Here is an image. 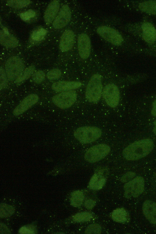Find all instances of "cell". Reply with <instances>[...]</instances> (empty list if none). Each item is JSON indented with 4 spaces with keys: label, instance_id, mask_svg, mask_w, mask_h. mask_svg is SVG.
I'll return each instance as SVG.
<instances>
[{
    "label": "cell",
    "instance_id": "32",
    "mask_svg": "<svg viewBox=\"0 0 156 234\" xmlns=\"http://www.w3.org/2000/svg\"><path fill=\"white\" fill-rule=\"evenodd\" d=\"M35 15V12L33 10L30 9L27 11L21 13L20 16L22 19L24 20H27L30 18L34 17Z\"/></svg>",
    "mask_w": 156,
    "mask_h": 234
},
{
    "label": "cell",
    "instance_id": "19",
    "mask_svg": "<svg viewBox=\"0 0 156 234\" xmlns=\"http://www.w3.org/2000/svg\"><path fill=\"white\" fill-rule=\"evenodd\" d=\"M102 170H99L94 173L89 183V187L93 190L101 189L106 182V179L103 175Z\"/></svg>",
    "mask_w": 156,
    "mask_h": 234
},
{
    "label": "cell",
    "instance_id": "10",
    "mask_svg": "<svg viewBox=\"0 0 156 234\" xmlns=\"http://www.w3.org/2000/svg\"><path fill=\"white\" fill-rule=\"evenodd\" d=\"M71 16V12L69 7L66 4L63 5L53 21V27L56 29L64 27L69 22Z\"/></svg>",
    "mask_w": 156,
    "mask_h": 234
},
{
    "label": "cell",
    "instance_id": "4",
    "mask_svg": "<svg viewBox=\"0 0 156 234\" xmlns=\"http://www.w3.org/2000/svg\"><path fill=\"white\" fill-rule=\"evenodd\" d=\"M5 69L8 79L13 81L16 80L24 70V65L19 57L12 56L6 61Z\"/></svg>",
    "mask_w": 156,
    "mask_h": 234
},
{
    "label": "cell",
    "instance_id": "9",
    "mask_svg": "<svg viewBox=\"0 0 156 234\" xmlns=\"http://www.w3.org/2000/svg\"><path fill=\"white\" fill-rule=\"evenodd\" d=\"M97 31L105 40L114 45H120L122 42L123 38L121 35L112 28L102 26L98 27Z\"/></svg>",
    "mask_w": 156,
    "mask_h": 234
},
{
    "label": "cell",
    "instance_id": "1",
    "mask_svg": "<svg viewBox=\"0 0 156 234\" xmlns=\"http://www.w3.org/2000/svg\"><path fill=\"white\" fill-rule=\"evenodd\" d=\"M154 146L153 141L149 139L136 141L124 149L123 156L127 160H136L148 154L153 149Z\"/></svg>",
    "mask_w": 156,
    "mask_h": 234
},
{
    "label": "cell",
    "instance_id": "13",
    "mask_svg": "<svg viewBox=\"0 0 156 234\" xmlns=\"http://www.w3.org/2000/svg\"><path fill=\"white\" fill-rule=\"evenodd\" d=\"M75 36L73 31L69 30L65 31L62 34L60 41L59 48L62 52H66L73 47Z\"/></svg>",
    "mask_w": 156,
    "mask_h": 234
},
{
    "label": "cell",
    "instance_id": "37",
    "mask_svg": "<svg viewBox=\"0 0 156 234\" xmlns=\"http://www.w3.org/2000/svg\"><path fill=\"white\" fill-rule=\"evenodd\" d=\"M154 127L153 129V131L154 133L156 135V120L154 122Z\"/></svg>",
    "mask_w": 156,
    "mask_h": 234
},
{
    "label": "cell",
    "instance_id": "36",
    "mask_svg": "<svg viewBox=\"0 0 156 234\" xmlns=\"http://www.w3.org/2000/svg\"><path fill=\"white\" fill-rule=\"evenodd\" d=\"M151 113L153 116L156 117V100L153 103Z\"/></svg>",
    "mask_w": 156,
    "mask_h": 234
},
{
    "label": "cell",
    "instance_id": "21",
    "mask_svg": "<svg viewBox=\"0 0 156 234\" xmlns=\"http://www.w3.org/2000/svg\"><path fill=\"white\" fill-rule=\"evenodd\" d=\"M112 217L115 221L122 223L126 221L128 218V214L126 211L123 208H118L112 213Z\"/></svg>",
    "mask_w": 156,
    "mask_h": 234
},
{
    "label": "cell",
    "instance_id": "17",
    "mask_svg": "<svg viewBox=\"0 0 156 234\" xmlns=\"http://www.w3.org/2000/svg\"><path fill=\"white\" fill-rule=\"evenodd\" d=\"M141 28L144 40L148 43H154L156 40V30L153 25L145 22L142 24Z\"/></svg>",
    "mask_w": 156,
    "mask_h": 234
},
{
    "label": "cell",
    "instance_id": "15",
    "mask_svg": "<svg viewBox=\"0 0 156 234\" xmlns=\"http://www.w3.org/2000/svg\"><path fill=\"white\" fill-rule=\"evenodd\" d=\"M143 213L148 220L152 224H156V203L147 200L143 205Z\"/></svg>",
    "mask_w": 156,
    "mask_h": 234
},
{
    "label": "cell",
    "instance_id": "7",
    "mask_svg": "<svg viewBox=\"0 0 156 234\" xmlns=\"http://www.w3.org/2000/svg\"><path fill=\"white\" fill-rule=\"evenodd\" d=\"M144 189V180L141 176H137L126 183L124 186V195L129 198L136 197L143 192Z\"/></svg>",
    "mask_w": 156,
    "mask_h": 234
},
{
    "label": "cell",
    "instance_id": "12",
    "mask_svg": "<svg viewBox=\"0 0 156 234\" xmlns=\"http://www.w3.org/2000/svg\"><path fill=\"white\" fill-rule=\"evenodd\" d=\"M39 97L37 94H32L28 95L14 109L13 114L18 116L21 114L37 103Z\"/></svg>",
    "mask_w": 156,
    "mask_h": 234
},
{
    "label": "cell",
    "instance_id": "5",
    "mask_svg": "<svg viewBox=\"0 0 156 234\" xmlns=\"http://www.w3.org/2000/svg\"><path fill=\"white\" fill-rule=\"evenodd\" d=\"M110 147L105 144L94 145L89 148L86 152L84 158L87 162L94 163L105 158L110 152Z\"/></svg>",
    "mask_w": 156,
    "mask_h": 234
},
{
    "label": "cell",
    "instance_id": "2",
    "mask_svg": "<svg viewBox=\"0 0 156 234\" xmlns=\"http://www.w3.org/2000/svg\"><path fill=\"white\" fill-rule=\"evenodd\" d=\"M102 90L101 76L99 74H94L91 77L87 86L86 98L90 103H97L101 98Z\"/></svg>",
    "mask_w": 156,
    "mask_h": 234
},
{
    "label": "cell",
    "instance_id": "16",
    "mask_svg": "<svg viewBox=\"0 0 156 234\" xmlns=\"http://www.w3.org/2000/svg\"><path fill=\"white\" fill-rule=\"evenodd\" d=\"M59 5V1L56 0H53L48 4L44 16V20L47 23L50 24L54 20L58 11Z\"/></svg>",
    "mask_w": 156,
    "mask_h": 234
},
{
    "label": "cell",
    "instance_id": "27",
    "mask_svg": "<svg viewBox=\"0 0 156 234\" xmlns=\"http://www.w3.org/2000/svg\"><path fill=\"white\" fill-rule=\"evenodd\" d=\"M101 232V226L96 224L90 225L86 228L85 232L86 234H100Z\"/></svg>",
    "mask_w": 156,
    "mask_h": 234
},
{
    "label": "cell",
    "instance_id": "31",
    "mask_svg": "<svg viewBox=\"0 0 156 234\" xmlns=\"http://www.w3.org/2000/svg\"><path fill=\"white\" fill-rule=\"evenodd\" d=\"M36 232L35 227L31 225L22 227L19 230L20 234H35Z\"/></svg>",
    "mask_w": 156,
    "mask_h": 234
},
{
    "label": "cell",
    "instance_id": "20",
    "mask_svg": "<svg viewBox=\"0 0 156 234\" xmlns=\"http://www.w3.org/2000/svg\"><path fill=\"white\" fill-rule=\"evenodd\" d=\"M139 7L140 9L143 12L156 15V1L144 2L140 3Z\"/></svg>",
    "mask_w": 156,
    "mask_h": 234
},
{
    "label": "cell",
    "instance_id": "3",
    "mask_svg": "<svg viewBox=\"0 0 156 234\" xmlns=\"http://www.w3.org/2000/svg\"><path fill=\"white\" fill-rule=\"evenodd\" d=\"M102 131L98 128L83 126L77 128L74 132L75 137L81 143L88 144L96 141L101 136Z\"/></svg>",
    "mask_w": 156,
    "mask_h": 234
},
{
    "label": "cell",
    "instance_id": "25",
    "mask_svg": "<svg viewBox=\"0 0 156 234\" xmlns=\"http://www.w3.org/2000/svg\"><path fill=\"white\" fill-rule=\"evenodd\" d=\"M92 218V215L88 212L79 213L75 215L73 217L74 221L77 222H82L88 221Z\"/></svg>",
    "mask_w": 156,
    "mask_h": 234
},
{
    "label": "cell",
    "instance_id": "33",
    "mask_svg": "<svg viewBox=\"0 0 156 234\" xmlns=\"http://www.w3.org/2000/svg\"><path fill=\"white\" fill-rule=\"evenodd\" d=\"M0 89L4 88L7 84L6 74L2 67L0 68Z\"/></svg>",
    "mask_w": 156,
    "mask_h": 234
},
{
    "label": "cell",
    "instance_id": "28",
    "mask_svg": "<svg viewBox=\"0 0 156 234\" xmlns=\"http://www.w3.org/2000/svg\"><path fill=\"white\" fill-rule=\"evenodd\" d=\"M45 74L41 70H38L34 72L32 75V79L34 82L37 84L40 83L44 79Z\"/></svg>",
    "mask_w": 156,
    "mask_h": 234
},
{
    "label": "cell",
    "instance_id": "14",
    "mask_svg": "<svg viewBox=\"0 0 156 234\" xmlns=\"http://www.w3.org/2000/svg\"><path fill=\"white\" fill-rule=\"evenodd\" d=\"M81 86L82 83L79 81H60L53 83L51 88L55 92H61L72 90Z\"/></svg>",
    "mask_w": 156,
    "mask_h": 234
},
{
    "label": "cell",
    "instance_id": "11",
    "mask_svg": "<svg viewBox=\"0 0 156 234\" xmlns=\"http://www.w3.org/2000/svg\"><path fill=\"white\" fill-rule=\"evenodd\" d=\"M78 48L79 55L83 59H87L90 52L91 43L90 38L86 34H80L78 38Z\"/></svg>",
    "mask_w": 156,
    "mask_h": 234
},
{
    "label": "cell",
    "instance_id": "34",
    "mask_svg": "<svg viewBox=\"0 0 156 234\" xmlns=\"http://www.w3.org/2000/svg\"><path fill=\"white\" fill-rule=\"evenodd\" d=\"M135 175V174L133 172H128L122 177L121 181L123 182H126L133 178Z\"/></svg>",
    "mask_w": 156,
    "mask_h": 234
},
{
    "label": "cell",
    "instance_id": "23",
    "mask_svg": "<svg viewBox=\"0 0 156 234\" xmlns=\"http://www.w3.org/2000/svg\"><path fill=\"white\" fill-rule=\"evenodd\" d=\"M35 69L34 66L31 65L25 69L15 80V82L19 83L28 79L33 74Z\"/></svg>",
    "mask_w": 156,
    "mask_h": 234
},
{
    "label": "cell",
    "instance_id": "6",
    "mask_svg": "<svg viewBox=\"0 0 156 234\" xmlns=\"http://www.w3.org/2000/svg\"><path fill=\"white\" fill-rule=\"evenodd\" d=\"M76 92L70 90L60 93L53 96L52 99L53 103L61 109H65L71 107L77 99Z\"/></svg>",
    "mask_w": 156,
    "mask_h": 234
},
{
    "label": "cell",
    "instance_id": "35",
    "mask_svg": "<svg viewBox=\"0 0 156 234\" xmlns=\"http://www.w3.org/2000/svg\"><path fill=\"white\" fill-rule=\"evenodd\" d=\"M95 205V202L91 199H89L86 200L84 203L85 207L88 209H92Z\"/></svg>",
    "mask_w": 156,
    "mask_h": 234
},
{
    "label": "cell",
    "instance_id": "26",
    "mask_svg": "<svg viewBox=\"0 0 156 234\" xmlns=\"http://www.w3.org/2000/svg\"><path fill=\"white\" fill-rule=\"evenodd\" d=\"M62 75L61 71L58 69L55 68L49 71L47 74L48 78L50 80H54L59 78Z\"/></svg>",
    "mask_w": 156,
    "mask_h": 234
},
{
    "label": "cell",
    "instance_id": "8",
    "mask_svg": "<svg viewBox=\"0 0 156 234\" xmlns=\"http://www.w3.org/2000/svg\"><path fill=\"white\" fill-rule=\"evenodd\" d=\"M120 95L118 87L113 83L107 84L103 90V98L107 105L112 108L115 107L119 104Z\"/></svg>",
    "mask_w": 156,
    "mask_h": 234
},
{
    "label": "cell",
    "instance_id": "24",
    "mask_svg": "<svg viewBox=\"0 0 156 234\" xmlns=\"http://www.w3.org/2000/svg\"><path fill=\"white\" fill-rule=\"evenodd\" d=\"M30 2L29 0H9L6 1L7 5L14 8H21L28 5Z\"/></svg>",
    "mask_w": 156,
    "mask_h": 234
},
{
    "label": "cell",
    "instance_id": "18",
    "mask_svg": "<svg viewBox=\"0 0 156 234\" xmlns=\"http://www.w3.org/2000/svg\"><path fill=\"white\" fill-rule=\"evenodd\" d=\"M0 41L1 45L7 47L14 48L18 45L17 39L5 28L0 31Z\"/></svg>",
    "mask_w": 156,
    "mask_h": 234
},
{
    "label": "cell",
    "instance_id": "30",
    "mask_svg": "<svg viewBox=\"0 0 156 234\" xmlns=\"http://www.w3.org/2000/svg\"><path fill=\"white\" fill-rule=\"evenodd\" d=\"M47 31L46 30L41 28L34 32L32 34V38L35 41H39L41 40L45 35Z\"/></svg>",
    "mask_w": 156,
    "mask_h": 234
},
{
    "label": "cell",
    "instance_id": "22",
    "mask_svg": "<svg viewBox=\"0 0 156 234\" xmlns=\"http://www.w3.org/2000/svg\"><path fill=\"white\" fill-rule=\"evenodd\" d=\"M84 199L83 193L81 191L76 190L71 194L70 198L71 204L76 207H80L82 204Z\"/></svg>",
    "mask_w": 156,
    "mask_h": 234
},
{
    "label": "cell",
    "instance_id": "29",
    "mask_svg": "<svg viewBox=\"0 0 156 234\" xmlns=\"http://www.w3.org/2000/svg\"><path fill=\"white\" fill-rule=\"evenodd\" d=\"M1 213H2V217H6L11 215L14 211V209L13 207L8 205L2 204V205H1Z\"/></svg>",
    "mask_w": 156,
    "mask_h": 234
}]
</instances>
